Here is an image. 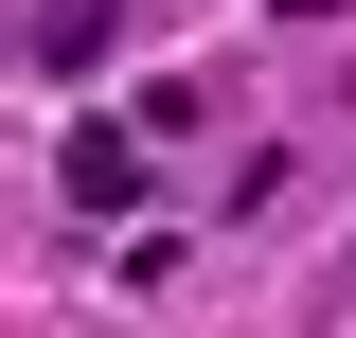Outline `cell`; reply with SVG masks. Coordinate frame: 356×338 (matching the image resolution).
Returning a JSON list of instances; mask_svg holds the SVG:
<instances>
[{
	"mask_svg": "<svg viewBox=\"0 0 356 338\" xmlns=\"http://www.w3.org/2000/svg\"><path fill=\"white\" fill-rule=\"evenodd\" d=\"M125 196H143V125L89 107V125H72V214H125Z\"/></svg>",
	"mask_w": 356,
	"mask_h": 338,
	"instance_id": "cell-2",
	"label": "cell"
},
{
	"mask_svg": "<svg viewBox=\"0 0 356 338\" xmlns=\"http://www.w3.org/2000/svg\"><path fill=\"white\" fill-rule=\"evenodd\" d=\"M107 36H125V0H36V36H18V54L72 89V72H107Z\"/></svg>",
	"mask_w": 356,
	"mask_h": 338,
	"instance_id": "cell-1",
	"label": "cell"
}]
</instances>
